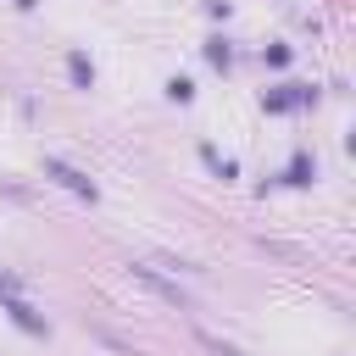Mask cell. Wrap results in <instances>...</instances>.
<instances>
[{"instance_id":"277c9868","label":"cell","mask_w":356,"mask_h":356,"mask_svg":"<svg viewBox=\"0 0 356 356\" xmlns=\"http://www.w3.org/2000/svg\"><path fill=\"white\" fill-rule=\"evenodd\" d=\"M67 72H72V83H78V89H89V83H95V67H89V56H72V61H67Z\"/></svg>"},{"instance_id":"6da1fadb","label":"cell","mask_w":356,"mask_h":356,"mask_svg":"<svg viewBox=\"0 0 356 356\" xmlns=\"http://www.w3.org/2000/svg\"><path fill=\"white\" fill-rule=\"evenodd\" d=\"M44 172H50V178H56V184H61V189H72V195H78V200H95V184H89V178H83V172H78V167H67V161H61V156H44Z\"/></svg>"},{"instance_id":"5b68a950","label":"cell","mask_w":356,"mask_h":356,"mask_svg":"<svg viewBox=\"0 0 356 356\" xmlns=\"http://www.w3.org/2000/svg\"><path fill=\"white\" fill-rule=\"evenodd\" d=\"M200 345H206V350H211V356H239V350H234V345H228V339H217V334H206V328H200Z\"/></svg>"},{"instance_id":"7a4b0ae2","label":"cell","mask_w":356,"mask_h":356,"mask_svg":"<svg viewBox=\"0 0 356 356\" xmlns=\"http://www.w3.org/2000/svg\"><path fill=\"white\" fill-rule=\"evenodd\" d=\"M128 273H134V278H139V284H145V289H156V295H161V300H167V306H184V289H178V284H172V278H161V273H156V267H145V261H134V267H128Z\"/></svg>"},{"instance_id":"52a82bcc","label":"cell","mask_w":356,"mask_h":356,"mask_svg":"<svg viewBox=\"0 0 356 356\" xmlns=\"http://www.w3.org/2000/svg\"><path fill=\"white\" fill-rule=\"evenodd\" d=\"M167 95H172V100H189V95H195V83H189V78H172V83H167Z\"/></svg>"},{"instance_id":"8992f818","label":"cell","mask_w":356,"mask_h":356,"mask_svg":"<svg viewBox=\"0 0 356 356\" xmlns=\"http://www.w3.org/2000/svg\"><path fill=\"white\" fill-rule=\"evenodd\" d=\"M206 56H211V67H228V61H234V56H228V44H222V39H217V44H206Z\"/></svg>"},{"instance_id":"3957f363","label":"cell","mask_w":356,"mask_h":356,"mask_svg":"<svg viewBox=\"0 0 356 356\" xmlns=\"http://www.w3.org/2000/svg\"><path fill=\"white\" fill-rule=\"evenodd\" d=\"M6 312H11V323L17 328H28V334H44V317L28 306V300H17V295H6Z\"/></svg>"}]
</instances>
